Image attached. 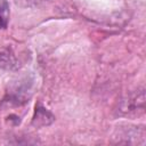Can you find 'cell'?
<instances>
[{
  "label": "cell",
  "mask_w": 146,
  "mask_h": 146,
  "mask_svg": "<svg viewBox=\"0 0 146 146\" xmlns=\"http://www.w3.org/2000/svg\"><path fill=\"white\" fill-rule=\"evenodd\" d=\"M9 19V5L7 0H0V29H5Z\"/></svg>",
  "instance_id": "cell-2"
},
{
  "label": "cell",
  "mask_w": 146,
  "mask_h": 146,
  "mask_svg": "<svg viewBox=\"0 0 146 146\" xmlns=\"http://www.w3.org/2000/svg\"><path fill=\"white\" fill-rule=\"evenodd\" d=\"M47 119L54 120L51 114L48 113L44 108H38L35 111V115L33 117V124H35V125H47L51 122V121H48Z\"/></svg>",
  "instance_id": "cell-1"
}]
</instances>
